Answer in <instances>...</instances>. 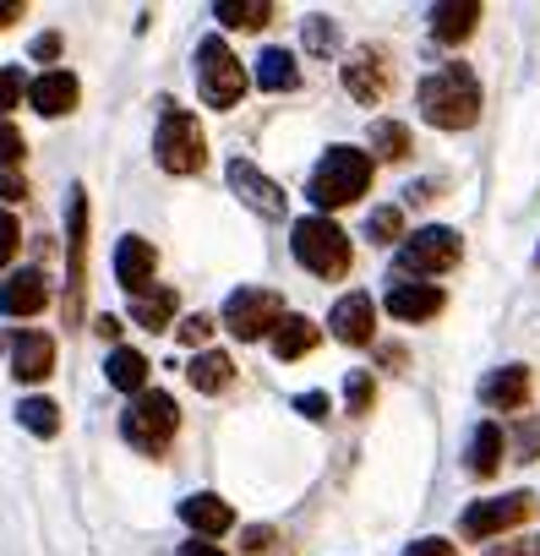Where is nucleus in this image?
I'll list each match as a JSON object with an SVG mask.
<instances>
[{"mask_svg":"<svg viewBox=\"0 0 540 556\" xmlns=\"http://www.w3.org/2000/svg\"><path fill=\"white\" fill-rule=\"evenodd\" d=\"M28 99H34V110H39L45 121H61V115H72V110H77L83 83H77V72L50 66V72H39V77L28 83Z\"/></svg>","mask_w":540,"mask_h":556,"instance_id":"2eb2a0df","label":"nucleus"},{"mask_svg":"<svg viewBox=\"0 0 540 556\" xmlns=\"http://www.w3.org/2000/svg\"><path fill=\"white\" fill-rule=\"evenodd\" d=\"M169 317H175V285H153L148 295H137V301H131V323H137V328H148V333H164V328H169Z\"/></svg>","mask_w":540,"mask_h":556,"instance_id":"a878e982","label":"nucleus"},{"mask_svg":"<svg viewBox=\"0 0 540 556\" xmlns=\"http://www.w3.org/2000/svg\"><path fill=\"white\" fill-rule=\"evenodd\" d=\"M186 382H191L197 393H224V388L235 382V361H229L224 350H202V355H191Z\"/></svg>","mask_w":540,"mask_h":556,"instance_id":"393cba45","label":"nucleus"},{"mask_svg":"<svg viewBox=\"0 0 540 556\" xmlns=\"http://www.w3.org/2000/svg\"><path fill=\"white\" fill-rule=\"evenodd\" d=\"M415 99H420V115L437 131H469L480 121V77L464 61H448V66L426 72Z\"/></svg>","mask_w":540,"mask_h":556,"instance_id":"f257e3e1","label":"nucleus"},{"mask_svg":"<svg viewBox=\"0 0 540 556\" xmlns=\"http://www.w3.org/2000/svg\"><path fill=\"white\" fill-rule=\"evenodd\" d=\"M104 377H110V388H121V393H148V355L142 350H115L110 355V366H104Z\"/></svg>","mask_w":540,"mask_h":556,"instance_id":"bb28decb","label":"nucleus"},{"mask_svg":"<svg viewBox=\"0 0 540 556\" xmlns=\"http://www.w3.org/2000/svg\"><path fill=\"white\" fill-rule=\"evenodd\" d=\"M17 420H23V431H34V437H55V431H61V409H55L50 399H23V404H17Z\"/></svg>","mask_w":540,"mask_h":556,"instance_id":"c756f323","label":"nucleus"},{"mask_svg":"<svg viewBox=\"0 0 540 556\" xmlns=\"http://www.w3.org/2000/svg\"><path fill=\"white\" fill-rule=\"evenodd\" d=\"M529 518H535V491H507V496H486V502L464 507L459 534L464 540H491V534H507Z\"/></svg>","mask_w":540,"mask_h":556,"instance_id":"1a4fd4ad","label":"nucleus"},{"mask_svg":"<svg viewBox=\"0 0 540 556\" xmlns=\"http://www.w3.org/2000/svg\"><path fill=\"white\" fill-rule=\"evenodd\" d=\"M480 23V0H442L431 7V39L437 45H464Z\"/></svg>","mask_w":540,"mask_h":556,"instance_id":"412c9836","label":"nucleus"},{"mask_svg":"<svg viewBox=\"0 0 540 556\" xmlns=\"http://www.w3.org/2000/svg\"><path fill=\"white\" fill-rule=\"evenodd\" d=\"M93 333H99V339H121V317H99Z\"/></svg>","mask_w":540,"mask_h":556,"instance_id":"de8ad7c7","label":"nucleus"},{"mask_svg":"<svg viewBox=\"0 0 540 556\" xmlns=\"http://www.w3.org/2000/svg\"><path fill=\"white\" fill-rule=\"evenodd\" d=\"M12 202H28V180L17 169H0V207H12Z\"/></svg>","mask_w":540,"mask_h":556,"instance_id":"4c0bfd02","label":"nucleus"},{"mask_svg":"<svg viewBox=\"0 0 540 556\" xmlns=\"http://www.w3.org/2000/svg\"><path fill=\"white\" fill-rule=\"evenodd\" d=\"M290 251L317 278H344L350 273V235L334 218H323V213H312V218H301L290 229Z\"/></svg>","mask_w":540,"mask_h":556,"instance_id":"20e7f679","label":"nucleus"},{"mask_svg":"<svg viewBox=\"0 0 540 556\" xmlns=\"http://www.w3.org/2000/svg\"><path fill=\"white\" fill-rule=\"evenodd\" d=\"M535 262H540V251H535Z\"/></svg>","mask_w":540,"mask_h":556,"instance_id":"8fccbe9b","label":"nucleus"},{"mask_svg":"<svg viewBox=\"0 0 540 556\" xmlns=\"http://www.w3.org/2000/svg\"><path fill=\"white\" fill-rule=\"evenodd\" d=\"M153 273H159V251H153V240L126 235V240L115 245V278H121V290H126L131 301L148 295V290H153Z\"/></svg>","mask_w":540,"mask_h":556,"instance_id":"4468645a","label":"nucleus"},{"mask_svg":"<svg viewBox=\"0 0 540 556\" xmlns=\"http://www.w3.org/2000/svg\"><path fill=\"white\" fill-rule=\"evenodd\" d=\"M328 333H334L339 344H350V350H366V344L377 339V306H372V295L350 290L344 301H334V312H328Z\"/></svg>","mask_w":540,"mask_h":556,"instance_id":"ddd939ff","label":"nucleus"},{"mask_svg":"<svg viewBox=\"0 0 540 556\" xmlns=\"http://www.w3.org/2000/svg\"><path fill=\"white\" fill-rule=\"evenodd\" d=\"M28 7H23V0H0V28H12L17 17H23Z\"/></svg>","mask_w":540,"mask_h":556,"instance_id":"49530a36","label":"nucleus"},{"mask_svg":"<svg viewBox=\"0 0 540 556\" xmlns=\"http://www.w3.org/2000/svg\"><path fill=\"white\" fill-rule=\"evenodd\" d=\"M502 447H507V437H502V426L497 420H480L475 426V437H469V475H480V480H491L497 469H502Z\"/></svg>","mask_w":540,"mask_h":556,"instance_id":"5701e85b","label":"nucleus"},{"mask_svg":"<svg viewBox=\"0 0 540 556\" xmlns=\"http://www.w3.org/2000/svg\"><path fill=\"white\" fill-rule=\"evenodd\" d=\"M459 256H464L459 229H448V224H426V229L404 235V245H399V273L437 278V273H453V267H459Z\"/></svg>","mask_w":540,"mask_h":556,"instance_id":"0eeeda50","label":"nucleus"},{"mask_svg":"<svg viewBox=\"0 0 540 556\" xmlns=\"http://www.w3.org/2000/svg\"><path fill=\"white\" fill-rule=\"evenodd\" d=\"M296 409H301L306 420H328V393H301Z\"/></svg>","mask_w":540,"mask_h":556,"instance_id":"79ce46f5","label":"nucleus"},{"mask_svg":"<svg viewBox=\"0 0 540 556\" xmlns=\"http://www.w3.org/2000/svg\"><path fill=\"white\" fill-rule=\"evenodd\" d=\"M279 323H285V301H279L274 290L246 285V290H235V295L224 301V328H229L240 344L274 339V328H279Z\"/></svg>","mask_w":540,"mask_h":556,"instance_id":"6e6552de","label":"nucleus"},{"mask_svg":"<svg viewBox=\"0 0 540 556\" xmlns=\"http://www.w3.org/2000/svg\"><path fill=\"white\" fill-rule=\"evenodd\" d=\"M61 55V34H39L34 39V61H55Z\"/></svg>","mask_w":540,"mask_h":556,"instance_id":"37998d69","label":"nucleus"},{"mask_svg":"<svg viewBox=\"0 0 540 556\" xmlns=\"http://www.w3.org/2000/svg\"><path fill=\"white\" fill-rule=\"evenodd\" d=\"M175 333H180V344H208V333H213V317H202V312H197V317H186Z\"/></svg>","mask_w":540,"mask_h":556,"instance_id":"ea45409f","label":"nucleus"},{"mask_svg":"<svg viewBox=\"0 0 540 556\" xmlns=\"http://www.w3.org/2000/svg\"><path fill=\"white\" fill-rule=\"evenodd\" d=\"M513 442H518V464H535L540 458V420H518Z\"/></svg>","mask_w":540,"mask_h":556,"instance_id":"e433bc0d","label":"nucleus"},{"mask_svg":"<svg viewBox=\"0 0 540 556\" xmlns=\"http://www.w3.org/2000/svg\"><path fill=\"white\" fill-rule=\"evenodd\" d=\"M66 273H72L66 317L83 323V290H88V191L83 186L72 191V207H66Z\"/></svg>","mask_w":540,"mask_h":556,"instance_id":"9d476101","label":"nucleus"},{"mask_svg":"<svg viewBox=\"0 0 540 556\" xmlns=\"http://www.w3.org/2000/svg\"><path fill=\"white\" fill-rule=\"evenodd\" d=\"M344 88H350V99H355V104H382V99L393 93L388 50H377V45L350 50V61H344Z\"/></svg>","mask_w":540,"mask_h":556,"instance_id":"9b49d317","label":"nucleus"},{"mask_svg":"<svg viewBox=\"0 0 540 556\" xmlns=\"http://www.w3.org/2000/svg\"><path fill=\"white\" fill-rule=\"evenodd\" d=\"M334 45H339L334 17H306V50H312V55H328Z\"/></svg>","mask_w":540,"mask_h":556,"instance_id":"f704fd0d","label":"nucleus"},{"mask_svg":"<svg viewBox=\"0 0 540 556\" xmlns=\"http://www.w3.org/2000/svg\"><path fill=\"white\" fill-rule=\"evenodd\" d=\"M55 371V339L50 333H17L12 339V377L17 382H45Z\"/></svg>","mask_w":540,"mask_h":556,"instance_id":"6ab92c4d","label":"nucleus"},{"mask_svg":"<svg viewBox=\"0 0 540 556\" xmlns=\"http://www.w3.org/2000/svg\"><path fill=\"white\" fill-rule=\"evenodd\" d=\"M213 17L224 28H267L274 23V7H267V0H218Z\"/></svg>","mask_w":540,"mask_h":556,"instance_id":"cd10ccee","label":"nucleus"},{"mask_svg":"<svg viewBox=\"0 0 540 556\" xmlns=\"http://www.w3.org/2000/svg\"><path fill=\"white\" fill-rule=\"evenodd\" d=\"M372 399H377L372 371H350V377H344V409H350V415H366V409H372Z\"/></svg>","mask_w":540,"mask_h":556,"instance_id":"2f4dec72","label":"nucleus"},{"mask_svg":"<svg viewBox=\"0 0 540 556\" xmlns=\"http://www.w3.org/2000/svg\"><path fill=\"white\" fill-rule=\"evenodd\" d=\"M256 88L262 93H296L301 88V66H296V55L290 50H262L256 55Z\"/></svg>","mask_w":540,"mask_h":556,"instance_id":"4be33fe9","label":"nucleus"},{"mask_svg":"<svg viewBox=\"0 0 540 556\" xmlns=\"http://www.w3.org/2000/svg\"><path fill=\"white\" fill-rule=\"evenodd\" d=\"M50 306V278L45 267H17L7 285H0V317H34Z\"/></svg>","mask_w":540,"mask_h":556,"instance_id":"dca6fc26","label":"nucleus"},{"mask_svg":"<svg viewBox=\"0 0 540 556\" xmlns=\"http://www.w3.org/2000/svg\"><path fill=\"white\" fill-rule=\"evenodd\" d=\"M267 545H274V529H262V523L240 529V551H246V556H262Z\"/></svg>","mask_w":540,"mask_h":556,"instance_id":"a19ab883","label":"nucleus"},{"mask_svg":"<svg viewBox=\"0 0 540 556\" xmlns=\"http://www.w3.org/2000/svg\"><path fill=\"white\" fill-rule=\"evenodd\" d=\"M175 426H180V404H175L169 393H159V388L137 393L131 409L121 415V437H126L137 453H148V458H159V453L175 442Z\"/></svg>","mask_w":540,"mask_h":556,"instance_id":"39448f33","label":"nucleus"},{"mask_svg":"<svg viewBox=\"0 0 540 556\" xmlns=\"http://www.w3.org/2000/svg\"><path fill=\"white\" fill-rule=\"evenodd\" d=\"M404 556H459V545H453V540H442V534H426V540L404 545Z\"/></svg>","mask_w":540,"mask_h":556,"instance_id":"58836bf2","label":"nucleus"},{"mask_svg":"<svg viewBox=\"0 0 540 556\" xmlns=\"http://www.w3.org/2000/svg\"><path fill=\"white\" fill-rule=\"evenodd\" d=\"M480 404L497 415H513L529 404V366H497L480 377Z\"/></svg>","mask_w":540,"mask_h":556,"instance_id":"a211bd4d","label":"nucleus"},{"mask_svg":"<svg viewBox=\"0 0 540 556\" xmlns=\"http://www.w3.org/2000/svg\"><path fill=\"white\" fill-rule=\"evenodd\" d=\"M535 556H540V540H535Z\"/></svg>","mask_w":540,"mask_h":556,"instance_id":"09e8293b","label":"nucleus"},{"mask_svg":"<svg viewBox=\"0 0 540 556\" xmlns=\"http://www.w3.org/2000/svg\"><path fill=\"white\" fill-rule=\"evenodd\" d=\"M23 159H28V137L12 121H0V169H17Z\"/></svg>","mask_w":540,"mask_h":556,"instance_id":"473e14b6","label":"nucleus"},{"mask_svg":"<svg viewBox=\"0 0 540 556\" xmlns=\"http://www.w3.org/2000/svg\"><path fill=\"white\" fill-rule=\"evenodd\" d=\"M180 518H186L202 540H213V534H229V529H235V507H229L224 496H213V491H191V496L180 502Z\"/></svg>","mask_w":540,"mask_h":556,"instance_id":"aec40b11","label":"nucleus"},{"mask_svg":"<svg viewBox=\"0 0 540 556\" xmlns=\"http://www.w3.org/2000/svg\"><path fill=\"white\" fill-rule=\"evenodd\" d=\"M382 306H388L399 323H431L448 301H442V290H437V285H410V278H393L388 295H382Z\"/></svg>","mask_w":540,"mask_h":556,"instance_id":"f3484780","label":"nucleus"},{"mask_svg":"<svg viewBox=\"0 0 540 556\" xmlns=\"http://www.w3.org/2000/svg\"><path fill=\"white\" fill-rule=\"evenodd\" d=\"M486 556H535V540H507V545H491Z\"/></svg>","mask_w":540,"mask_h":556,"instance_id":"c03bdc74","label":"nucleus"},{"mask_svg":"<svg viewBox=\"0 0 540 556\" xmlns=\"http://www.w3.org/2000/svg\"><path fill=\"white\" fill-rule=\"evenodd\" d=\"M372 153H361V148H328L323 153V164L312 169V180H306V197L323 207V218L334 213V207H350V202H361L366 197V186H372Z\"/></svg>","mask_w":540,"mask_h":556,"instance_id":"f03ea898","label":"nucleus"},{"mask_svg":"<svg viewBox=\"0 0 540 556\" xmlns=\"http://www.w3.org/2000/svg\"><path fill=\"white\" fill-rule=\"evenodd\" d=\"M366 240H377V245L404 240V213H399V207H377V213L366 218Z\"/></svg>","mask_w":540,"mask_h":556,"instance_id":"7c9ffc66","label":"nucleus"},{"mask_svg":"<svg viewBox=\"0 0 540 556\" xmlns=\"http://www.w3.org/2000/svg\"><path fill=\"white\" fill-rule=\"evenodd\" d=\"M366 142H372V153H377V159H388V164L410 159V126H399V121H372Z\"/></svg>","mask_w":540,"mask_h":556,"instance_id":"c85d7f7f","label":"nucleus"},{"mask_svg":"<svg viewBox=\"0 0 540 556\" xmlns=\"http://www.w3.org/2000/svg\"><path fill=\"white\" fill-rule=\"evenodd\" d=\"M17 245H23V224H17L7 207H0V267H7V262L17 256Z\"/></svg>","mask_w":540,"mask_h":556,"instance_id":"c9c22d12","label":"nucleus"},{"mask_svg":"<svg viewBox=\"0 0 540 556\" xmlns=\"http://www.w3.org/2000/svg\"><path fill=\"white\" fill-rule=\"evenodd\" d=\"M229 191L251 213H262V218H285V207H290V197L279 191V180H267L251 159H229Z\"/></svg>","mask_w":540,"mask_h":556,"instance_id":"f8f14e48","label":"nucleus"},{"mask_svg":"<svg viewBox=\"0 0 540 556\" xmlns=\"http://www.w3.org/2000/svg\"><path fill=\"white\" fill-rule=\"evenodd\" d=\"M317 339H323V328H317L312 317H285L267 344H274V355H279V361H301V355H312V350H317Z\"/></svg>","mask_w":540,"mask_h":556,"instance_id":"b1692460","label":"nucleus"},{"mask_svg":"<svg viewBox=\"0 0 540 556\" xmlns=\"http://www.w3.org/2000/svg\"><path fill=\"white\" fill-rule=\"evenodd\" d=\"M153 159H159V169H169V175H197V169L208 164V137H202V126H197L191 110L164 104L159 131H153Z\"/></svg>","mask_w":540,"mask_h":556,"instance_id":"7ed1b4c3","label":"nucleus"},{"mask_svg":"<svg viewBox=\"0 0 540 556\" xmlns=\"http://www.w3.org/2000/svg\"><path fill=\"white\" fill-rule=\"evenodd\" d=\"M197 93H202L208 110H235L240 93H246V66L235 61V50L218 34H208L197 45Z\"/></svg>","mask_w":540,"mask_h":556,"instance_id":"423d86ee","label":"nucleus"},{"mask_svg":"<svg viewBox=\"0 0 540 556\" xmlns=\"http://www.w3.org/2000/svg\"><path fill=\"white\" fill-rule=\"evenodd\" d=\"M23 93H28V77L17 66H0V121H7V110H17Z\"/></svg>","mask_w":540,"mask_h":556,"instance_id":"72a5a7b5","label":"nucleus"},{"mask_svg":"<svg viewBox=\"0 0 540 556\" xmlns=\"http://www.w3.org/2000/svg\"><path fill=\"white\" fill-rule=\"evenodd\" d=\"M175 556H224V551H218V545H208V540H186Z\"/></svg>","mask_w":540,"mask_h":556,"instance_id":"a18cd8bd","label":"nucleus"}]
</instances>
